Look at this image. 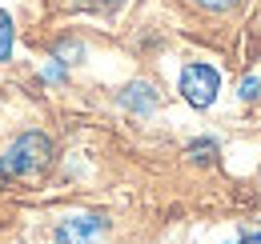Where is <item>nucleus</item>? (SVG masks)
<instances>
[{
    "instance_id": "f257e3e1",
    "label": "nucleus",
    "mask_w": 261,
    "mask_h": 244,
    "mask_svg": "<svg viewBox=\"0 0 261 244\" xmlns=\"http://www.w3.org/2000/svg\"><path fill=\"white\" fill-rule=\"evenodd\" d=\"M57 164V140L40 128L20 132L4 152H0V188H12V184H33L40 180L48 168Z\"/></svg>"
},
{
    "instance_id": "f03ea898",
    "label": "nucleus",
    "mask_w": 261,
    "mask_h": 244,
    "mask_svg": "<svg viewBox=\"0 0 261 244\" xmlns=\"http://www.w3.org/2000/svg\"><path fill=\"white\" fill-rule=\"evenodd\" d=\"M177 96L197 112L213 108L217 96H221V68L209 60H185L177 72Z\"/></svg>"
},
{
    "instance_id": "7ed1b4c3",
    "label": "nucleus",
    "mask_w": 261,
    "mask_h": 244,
    "mask_svg": "<svg viewBox=\"0 0 261 244\" xmlns=\"http://www.w3.org/2000/svg\"><path fill=\"white\" fill-rule=\"evenodd\" d=\"M113 232V220L105 212H68L53 228V244H105Z\"/></svg>"
},
{
    "instance_id": "20e7f679",
    "label": "nucleus",
    "mask_w": 261,
    "mask_h": 244,
    "mask_svg": "<svg viewBox=\"0 0 261 244\" xmlns=\"http://www.w3.org/2000/svg\"><path fill=\"white\" fill-rule=\"evenodd\" d=\"M113 100H117V108H125L129 116H137V120H149V116L161 108V88H157L153 80L137 76V80H129V84H121Z\"/></svg>"
},
{
    "instance_id": "39448f33",
    "label": "nucleus",
    "mask_w": 261,
    "mask_h": 244,
    "mask_svg": "<svg viewBox=\"0 0 261 244\" xmlns=\"http://www.w3.org/2000/svg\"><path fill=\"white\" fill-rule=\"evenodd\" d=\"M217 156H221V140L217 136H193L185 144V160L189 164H217Z\"/></svg>"
},
{
    "instance_id": "423d86ee",
    "label": "nucleus",
    "mask_w": 261,
    "mask_h": 244,
    "mask_svg": "<svg viewBox=\"0 0 261 244\" xmlns=\"http://www.w3.org/2000/svg\"><path fill=\"white\" fill-rule=\"evenodd\" d=\"M85 52H89V48H85V40H76V36H61V40L53 44V60L68 64V68L85 60Z\"/></svg>"
},
{
    "instance_id": "0eeeda50",
    "label": "nucleus",
    "mask_w": 261,
    "mask_h": 244,
    "mask_svg": "<svg viewBox=\"0 0 261 244\" xmlns=\"http://www.w3.org/2000/svg\"><path fill=\"white\" fill-rule=\"evenodd\" d=\"M12 48H16V24H12V16L0 8V64L12 60Z\"/></svg>"
},
{
    "instance_id": "6e6552de",
    "label": "nucleus",
    "mask_w": 261,
    "mask_h": 244,
    "mask_svg": "<svg viewBox=\"0 0 261 244\" xmlns=\"http://www.w3.org/2000/svg\"><path fill=\"white\" fill-rule=\"evenodd\" d=\"M237 100H241V104H257L261 100V76L245 72V76L237 80Z\"/></svg>"
},
{
    "instance_id": "1a4fd4ad",
    "label": "nucleus",
    "mask_w": 261,
    "mask_h": 244,
    "mask_svg": "<svg viewBox=\"0 0 261 244\" xmlns=\"http://www.w3.org/2000/svg\"><path fill=\"white\" fill-rule=\"evenodd\" d=\"M40 80H44V84H65L68 80V64H61V60L48 56V64L40 68Z\"/></svg>"
},
{
    "instance_id": "9d476101",
    "label": "nucleus",
    "mask_w": 261,
    "mask_h": 244,
    "mask_svg": "<svg viewBox=\"0 0 261 244\" xmlns=\"http://www.w3.org/2000/svg\"><path fill=\"white\" fill-rule=\"evenodd\" d=\"M72 8H85V12H117L125 0H68Z\"/></svg>"
},
{
    "instance_id": "9b49d317",
    "label": "nucleus",
    "mask_w": 261,
    "mask_h": 244,
    "mask_svg": "<svg viewBox=\"0 0 261 244\" xmlns=\"http://www.w3.org/2000/svg\"><path fill=\"white\" fill-rule=\"evenodd\" d=\"M193 8H201V12H233L241 0H189Z\"/></svg>"
},
{
    "instance_id": "f8f14e48",
    "label": "nucleus",
    "mask_w": 261,
    "mask_h": 244,
    "mask_svg": "<svg viewBox=\"0 0 261 244\" xmlns=\"http://www.w3.org/2000/svg\"><path fill=\"white\" fill-rule=\"evenodd\" d=\"M229 244H261V228H245L237 240H229Z\"/></svg>"
}]
</instances>
